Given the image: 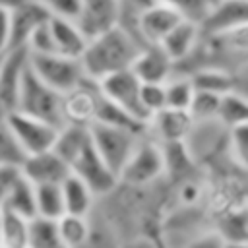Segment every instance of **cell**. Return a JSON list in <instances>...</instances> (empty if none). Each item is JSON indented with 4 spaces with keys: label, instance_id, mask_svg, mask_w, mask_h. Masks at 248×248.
Returning a JSON list of instances; mask_svg holds the SVG:
<instances>
[{
    "label": "cell",
    "instance_id": "6da1fadb",
    "mask_svg": "<svg viewBox=\"0 0 248 248\" xmlns=\"http://www.w3.org/2000/svg\"><path fill=\"white\" fill-rule=\"evenodd\" d=\"M143 46L145 45H141L124 27L116 25L89 39L79 60L85 76L93 81H99L114 72L132 68L136 56Z\"/></svg>",
    "mask_w": 248,
    "mask_h": 248
},
{
    "label": "cell",
    "instance_id": "7a4b0ae2",
    "mask_svg": "<svg viewBox=\"0 0 248 248\" xmlns=\"http://www.w3.org/2000/svg\"><path fill=\"white\" fill-rule=\"evenodd\" d=\"M25 114L37 116L41 120H46L54 126H64L62 116V93L52 89L48 83H45L27 64V70L23 74L19 97H17V108Z\"/></svg>",
    "mask_w": 248,
    "mask_h": 248
},
{
    "label": "cell",
    "instance_id": "3957f363",
    "mask_svg": "<svg viewBox=\"0 0 248 248\" xmlns=\"http://www.w3.org/2000/svg\"><path fill=\"white\" fill-rule=\"evenodd\" d=\"M165 172H167V165H165L163 145L157 140H153L147 132H143L132 155L128 157L126 165L122 167L118 178L120 182L132 186H151L163 180Z\"/></svg>",
    "mask_w": 248,
    "mask_h": 248
},
{
    "label": "cell",
    "instance_id": "277c9868",
    "mask_svg": "<svg viewBox=\"0 0 248 248\" xmlns=\"http://www.w3.org/2000/svg\"><path fill=\"white\" fill-rule=\"evenodd\" d=\"M184 145L192 159L203 169L213 161L229 155V124L223 118L194 120Z\"/></svg>",
    "mask_w": 248,
    "mask_h": 248
},
{
    "label": "cell",
    "instance_id": "5b68a950",
    "mask_svg": "<svg viewBox=\"0 0 248 248\" xmlns=\"http://www.w3.org/2000/svg\"><path fill=\"white\" fill-rule=\"evenodd\" d=\"M89 130H91V140L95 149L116 174H120L122 167L126 165L128 157L138 145L141 134L145 132V130L140 132V130L116 126V124H105V122H93Z\"/></svg>",
    "mask_w": 248,
    "mask_h": 248
},
{
    "label": "cell",
    "instance_id": "8992f818",
    "mask_svg": "<svg viewBox=\"0 0 248 248\" xmlns=\"http://www.w3.org/2000/svg\"><path fill=\"white\" fill-rule=\"evenodd\" d=\"M29 66L45 83H48L52 89L60 93H66L78 87L83 79H87L79 58L64 56L58 52H46V54L29 52Z\"/></svg>",
    "mask_w": 248,
    "mask_h": 248
},
{
    "label": "cell",
    "instance_id": "52a82bcc",
    "mask_svg": "<svg viewBox=\"0 0 248 248\" xmlns=\"http://www.w3.org/2000/svg\"><path fill=\"white\" fill-rule=\"evenodd\" d=\"M10 130L14 132L17 143L25 151V155H35L43 153L54 147L56 136H58V126L41 120L37 116L25 114L21 110H12L6 118Z\"/></svg>",
    "mask_w": 248,
    "mask_h": 248
},
{
    "label": "cell",
    "instance_id": "ba28073f",
    "mask_svg": "<svg viewBox=\"0 0 248 248\" xmlns=\"http://www.w3.org/2000/svg\"><path fill=\"white\" fill-rule=\"evenodd\" d=\"M99 91L112 101L114 105H118L120 108H124L126 112H130L132 116H136L141 122H147V112L141 107V99H140V89H141V81L140 78L132 72V68L128 70H120L114 72L103 79L97 81Z\"/></svg>",
    "mask_w": 248,
    "mask_h": 248
},
{
    "label": "cell",
    "instance_id": "9c48e42d",
    "mask_svg": "<svg viewBox=\"0 0 248 248\" xmlns=\"http://www.w3.org/2000/svg\"><path fill=\"white\" fill-rule=\"evenodd\" d=\"M72 172L78 174L83 182L89 184V188L97 194V198L108 194L110 190L116 188V184L120 182L118 174L108 167V163L99 155V151L93 145V140L89 141V145L76 157V161L70 165Z\"/></svg>",
    "mask_w": 248,
    "mask_h": 248
},
{
    "label": "cell",
    "instance_id": "30bf717a",
    "mask_svg": "<svg viewBox=\"0 0 248 248\" xmlns=\"http://www.w3.org/2000/svg\"><path fill=\"white\" fill-rule=\"evenodd\" d=\"M101 91L97 81L83 79L78 87L62 93V116L64 124H83L91 126L97 116Z\"/></svg>",
    "mask_w": 248,
    "mask_h": 248
},
{
    "label": "cell",
    "instance_id": "8fae6325",
    "mask_svg": "<svg viewBox=\"0 0 248 248\" xmlns=\"http://www.w3.org/2000/svg\"><path fill=\"white\" fill-rule=\"evenodd\" d=\"M192 126H194V116L190 114V110L165 107L149 116L145 124V132L161 145H167V143L184 141Z\"/></svg>",
    "mask_w": 248,
    "mask_h": 248
},
{
    "label": "cell",
    "instance_id": "7c38bea8",
    "mask_svg": "<svg viewBox=\"0 0 248 248\" xmlns=\"http://www.w3.org/2000/svg\"><path fill=\"white\" fill-rule=\"evenodd\" d=\"M182 19L184 16L176 8L155 0L138 12V35L143 45H159L167 33Z\"/></svg>",
    "mask_w": 248,
    "mask_h": 248
},
{
    "label": "cell",
    "instance_id": "4fadbf2b",
    "mask_svg": "<svg viewBox=\"0 0 248 248\" xmlns=\"http://www.w3.org/2000/svg\"><path fill=\"white\" fill-rule=\"evenodd\" d=\"M29 64V48H10L0 58V103L8 112L17 108V97L23 81V74Z\"/></svg>",
    "mask_w": 248,
    "mask_h": 248
},
{
    "label": "cell",
    "instance_id": "5bb4252c",
    "mask_svg": "<svg viewBox=\"0 0 248 248\" xmlns=\"http://www.w3.org/2000/svg\"><path fill=\"white\" fill-rule=\"evenodd\" d=\"M122 0H79V14L76 17L87 39H93L118 25Z\"/></svg>",
    "mask_w": 248,
    "mask_h": 248
},
{
    "label": "cell",
    "instance_id": "9a60e30c",
    "mask_svg": "<svg viewBox=\"0 0 248 248\" xmlns=\"http://www.w3.org/2000/svg\"><path fill=\"white\" fill-rule=\"evenodd\" d=\"M50 10L37 0H23L10 10V48L27 46L33 31L50 19Z\"/></svg>",
    "mask_w": 248,
    "mask_h": 248
},
{
    "label": "cell",
    "instance_id": "2e32d148",
    "mask_svg": "<svg viewBox=\"0 0 248 248\" xmlns=\"http://www.w3.org/2000/svg\"><path fill=\"white\" fill-rule=\"evenodd\" d=\"M21 172L35 186L39 184H62V180L72 172L70 165L54 151H43L35 155H27L21 163Z\"/></svg>",
    "mask_w": 248,
    "mask_h": 248
},
{
    "label": "cell",
    "instance_id": "e0dca14e",
    "mask_svg": "<svg viewBox=\"0 0 248 248\" xmlns=\"http://www.w3.org/2000/svg\"><path fill=\"white\" fill-rule=\"evenodd\" d=\"M248 23V0H217L200 21L203 35H215Z\"/></svg>",
    "mask_w": 248,
    "mask_h": 248
},
{
    "label": "cell",
    "instance_id": "ac0fdd59",
    "mask_svg": "<svg viewBox=\"0 0 248 248\" xmlns=\"http://www.w3.org/2000/svg\"><path fill=\"white\" fill-rule=\"evenodd\" d=\"M132 72L140 78V81L165 83L174 74V62L161 48V45H145L136 56Z\"/></svg>",
    "mask_w": 248,
    "mask_h": 248
},
{
    "label": "cell",
    "instance_id": "d6986e66",
    "mask_svg": "<svg viewBox=\"0 0 248 248\" xmlns=\"http://www.w3.org/2000/svg\"><path fill=\"white\" fill-rule=\"evenodd\" d=\"M48 27H50V35H52V41H54V50L58 54L72 56V58H81L89 39L81 31V27L78 25L76 19L52 14L50 19H48Z\"/></svg>",
    "mask_w": 248,
    "mask_h": 248
},
{
    "label": "cell",
    "instance_id": "ffe728a7",
    "mask_svg": "<svg viewBox=\"0 0 248 248\" xmlns=\"http://www.w3.org/2000/svg\"><path fill=\"white\" fill-rule=\"evenodd\" d=\"M200 41H202V27H200V23L194 21V19L184 17L182 21H178L167 33V37L159 45L172 58V62L178 64L182 60H186L196 50Z\"/></svg>",
    "mask_w": 248,
    "mask_h": 248
},
{
    "label": "cell",
    "instance_id": "44dd1931",
    "mask_svg": "<svg viewBox=\"0 0 248 248\" xmlns=\"http://www.w3.org/2000/svg\"><path fill=\"white\" fill-rule=\"evenodd\" d=\"M62 196H64V207L66 213H76V215H89L95 205H97V194L89 188L87 182H83L78 174L70 172L62 184Z\"/></svg>",
    "mask_w": 248,
    "mask_h": 248
},
{
    "label": "cell",
    "instance_id": "7402d4cb",
    "mask_svg": "<svg viewBox=\"0 0 248 248\" xmlns=\"http://www.w3.org/2000/svg\"><path fill=\"white\" fill-rule=\"evenodd\" d=\"M91 141V130L89 126L83 124H64L58 130L56 141H54V151L68 163L72 165L76 157L89 145Z\"/></svg>",
    "mask_w": 248,
    "mask_h": 248
},
{
    "label": "cell",
    "instance_id": "603a6c76",
    "mask_svg": "<svg viewBox=\"0 0 248 248\" xmlns=\"http://www.w3.org/2000/svg\"><path fill=\"white\" fill-rule=\"evenodd\" d=\"M89 234L81 248H120L122 234L116 231V227L97 209L89 213Z\"/></svg>",
    "mask_w": 248,
    "mask_h": 248
},
{
    "label": "cell",
    "instance_id": "cb8c5ba5",
    "mask_svg": "<svg viewBox=\"0 0 248 248\" xmlns=\"http://www.w3.org/2000/svg\"><path fill=\"white\" fill-rule=\"evenodd\" d=\"M188 76L192 78L194 87L200 91L229 95L234 89V74L219 66H202Z\"/></svg>",
    "mask_w": 248,
    "mask_h": 248
},
{
    "label": "cell",
    "instance_id": "d4e9b609",
    "mask_svg": "<svg viewBox=\"0 0 248 248\" xmlns=\"http://www.w3.org/2000/svg\"><path fill=\"white\" fill-rule=\"evenodd\" d=\"M2 209H10L14 213H19L27 219L37 217V194H35V184L27 180L21 172L19 180L14 184L12 192L8 194Z\"/></svg>",
    "mask_w": 248,
    "mask_h": 248
},
{
    "label": "cell",
    "instance_id": "484cf974",
    "mask_svg": "<svg viewBox=\"0 0 248 248\" xmlns=\"http://www.w3.org/2000/svg\"><path fill=\"white\" fill-rule=\"evenodd\" d=\"M213 227L227 242H248V205L219 215L213 221Z\"/></svg>",
    "mask_w": 248,
    "mask_h": 248
},
{
    "label": "cell",
    "instance_id": "4316f807",
    "mask_svg": "<svg viewBox=\"0 0 248 248\" xmlns=\"http://www.w3.org/2000/svg\"><path fill=\"white\" fill-rule=\"evenodd\" d=\"M29 244V219L14 213L10 209H2V242L6 248H27Z\"/></svg>",
    "mask_w": 248,
    "mask_h": 248
},
{
    "label": "cell",
    "instance_id": "83f0119b",
    "mask_svg": "<svg viewBox=\"0 0 248 248\" xmlns=\"http://www.w3.org/2000/svg\"><path fill=\"white\" fill-rule=\"evenodd\" d=\"M27 248H66L62 244L56 219L33 217L29 219V244Z\"/></svg>",
    "mask_w": 248,
    "mask_h": 248
},
{
    "label": "cell",
    "instance_id": "f1b7e54d",
    "mask_svg": "<svg viewBox=\"0 0 248 248\" xmlns=\"http://www.w3.org/2000/svg\"><path fill=\"white\" fill-rule=\"evenodd\" d=\"M58 232L62 238V244L66 248H81L89 234V215H76V213H64L56 219Z\"/></svg>",
    "mask_w": 248,
    "mask_h": 248
},
{
    "label": "cell",
    "instance_id": "f546056e",
    "mask_svg": "<svg viewBox=\"0 0 248 248\" xmlns=\"http://www.w3.org/2000/svg\"><path fill=\"white\" fill-rule=\"evenodd\" d=\"M35 194H37V215L58 219L66 213L60 184H39L35 186Z\"/></svg>",
    "mask_w": 248,
    "mask_h": 248
},
{
    "label": "cell",
    "instance_id": "4dcf8cb0",
    "mask_svg": "<svg viewBox=\"0 0 248 248\" xmlns=\"http://www.w3.org/2000/svg\"><path fill=\"white\" fill-rule=\"evenodd\" d=\"M167 107L172 108H190L192 99L196 95V87L194 81L188 74H172L167 81Z\"/></svg>",
    "mask_w": 248,
    "mask_h": 248
},
{
    "label": "cell",
    "instance_id": "1f68e13d",
    "mask_svg": "<svg viewBox=\"0 0 248 248\" xmlns=\"http://www.w3.org/2000/svg\"><path fill=\"white\" fill-rule=\"evenodd\" d=\"M223 99L225 95L211 93V91H200L196 89V95L190 105V114L194 120H209V118H221L223 110Z\"/></svg>",
    "mask_w": 248,
    "mask_h": 248
},
{
    "label": "cell",
    "instance_id": "d6a6232c",
    "mask_svg": "<svg viewBox=\"0 0 248 248\" xmlns=\"http://www.w3.org/2000/svg\"><path fill=\"white\" fill-rule=\"evenodd\" d=\"M229 153L238 165L248 169V120L229 126Z\"/></svg>",
    "mask_w": 248,
    "mask_h": 248
},
{
    "label": "cell",
    "instance_id": "836d02e7",
    "mask_svg": "<svg viewBox=\"0 0 248 248\" xmlns=\"http://www.w3.org/2000/svg\"><path fill=\"white\" fill-rule=\"evenodd\" d=\"M25 151L17 143L8 122H0V165H19L25 161Z\"/></svg>",
    "mask_w": 248,
    "mask_h": 248
},
{
    "label": "cell",
    "instance_id": "e575fe53",
    "mask_svg": "<svg viewBox=\"0 0 248 248\" xmlns=\"http://www.w3.org/2000/svg\"><path fill=\"white\" fill-rule=\"evenodd\" d=\"M140 99H141V107H143V110L147 112V116H151L153 112L165 108V107H167V87H165V83L141 81ZM147 120H149V118H147Z\"/></svg>",
    "mask_w": 248,
    "mask_h": 248
},
{
    "label": "cell",
    "instance_id": "d590c367",
    "mask_svg": "<svg viewBox=\"0 0 248 248\" xmlns=\"http://www.w3.org/2000/svg\"><path fill=\"white\" fill-rule=\"evenodd\" d=\"M221 118L229 126L234 124V122H240V120H248V99H244V97H240L236 93L225 95Z\"/></svg>",
    "mask_w": 248,
    "mask_h": 248
},
{
    "label": "cell",
    "instance_id": "8d00e7d4",
    "mask_svg": "<svg viewBox=\"0 0 248 248\" xmlns=\"http://www.w3.org/2000/svg\"><path fill=\"white\" fill-rule=\"evenodd\" d=\"M159 2H165L172 8H176L184 17L188 19H194V21H202L209 10V2L207 0H159Z\"/></svg>",
    "mask_w": 248,
    "mask_h": 248
},
{
    "label": "cell",
    "instance_id": "74e56055",
    "mask_svg": "<svg viewBox=\"0 0 248 248\" xmlns=\"http://www.w3.org/2000/svg\"><path fill=\"white\" fill-rule=\"evenodd\" d=\"M27 48H29V52H35V54L56 52V50H54V41H52V35H50L48 21H45L43 25H39V27L33 31V35H31L29 41H27Z\"/></svg>",
    "mask_w": 248,
    "mask_h": 248
},
{
    "label": "cell",
    "instance_id": "f35d334b",
    "mask_svg": "<svg viewBox=\"0 0 248 248\" xmlns=\"http://www.w3.org/2000/svg\"><path fill=\"white\" fill-rule=\"evenodd\" d=\"M19 176H21L19 165H0V209H2L8 194L12 192L14 184L19 180Z\"/></svg>",
    "mask_w": 248,
    "mask_h": 248
},
{
    "label": "cell",
    "instance_id": "ab89813d",
    "mask_svg": "<svg viewBox=\"0 0 248 248\" xmlns=\"http://www.w3.org/2000/svg\"><path fill=\"white\" fill-rule=\"evenodd\" d=\"M178 248H225V240L215 229H209V231L190 238L188 242H184Z\"/></svg>",
    "mask_w": 248,
    "mask_h": 248
},
{
    "label": "cell",
    "instance_id": "60d3db41",
    "mask_svg": "<svg viewBox=\"0 0 248 248\" xmlns=\"http://www.w3.org/2000/svg\"><path fill=\"white\" fill-rule=\"evenodd\" d=\"M37 2L46 6L50 10V14H54V16H64V17L76 19L79 14V0H37Z\"/></svg>",
    "mask_w": 248,
    "mask_h": 248
},
{
    "label": "cell",
    "instance_id": "b9f144b4",
    "mask_svg": "<svg viewBox=\"0 0 248 248\" xmlns=\"http://www.w3.org/2000/svg\"><path fill=\"white\" fill-rule=\"evenodd\" d=\"M120 248H165V244L161 242L159 234L140 232V234H132V236L124 238Z\"/></svg>",
    "mask_w": 248,
    "mask_h": 248
},
{
    "label": "cell",
    "instance_id": "7bdbcfd3",
    "mask_svg": "<svg viewBox=\"0 0 248 248\" xmlns=\"http://www.w3.org/2000/svg\"><path fill=\"white\" fill-rule=\"evenodd\" d=\"M10 50V10L0 8V58Z\"/></svg>",
    "mask_w": 248,
    "mask_h": 248
},
{
    "label": "cell",
    "instance_id": "ee69618b",
    "mask_svg": "<svg viewBox=\"0 0 248 248\" xmlns=\"http://www.w3.org/2000/svg\"><path fill=\"white\" fill-rule=\"evenodd\" d=\"M232 93L248 99V68H244L242 72L234 74V89Z\"/></svg>",
    "mask_w": 248,
    "mask_h": 248
},
{
    "label": "cell",
    "instance_id": "f6af8a7d",
    "mask_svg": "<svg viewBox=\"0 0 248 248\" xmlns=\"http://www.w3.org/2000/svg\"><path fill=\"white\" fill-rule=\"evenodd\" d=\"M124 4H128V6H132V8H138V10H141V8H145V6H149V4H153L155 0H122Z\"/></svg>",
    "mask_w": 248,
    "mask_h": 248
},
{
    "label": "cell",
    "instance_id": "bcb514c9",
    "mask_svg": "<svg viewBox=\"0 0 248 248\" xmlns=\"http://www.w3.org/2000/svg\"><path fill=\"white\" fill-rule=\"evenodd\" d=\"M23 0H0V8H4V10H12V8H16V6H19Z\"/></svg>",
    "mask_w": 248,
    "mask_h": 248
},
{
    "label": "cell",
    "instance_id": "7dc6e473",
    "mask_svg": "<svg viewBox=\"0 0 248 248\" xmlns=\"http://www.w3.org/2000/svg\"><path fill=\"white\" fill-rule=\"evenodd\" d=\"M225 248H248V242H240V240L227 242V240H225Z\"/></svg>",
    "mask_w": 248,
    "mask_h": 248
},
{
    "label": "cell",
    "instance_id": "c3c4849f",
    "mask_svg": "<svg viewBox=\"0 0 248 248\" xmlns=\"http://www.w3.org/2000/svg\"><path fill=\"white\" fill-rule=\"evenodd\" d=\"M8 114H10V112H8V110L4 108V105L0 103V122H4V120L8 118Z\"/></svg>",
    "mask_w": 248,
    "mask_h": 248
},
{
    "label": "cell",
    "instance_id": "681fc988",
    "mask_svg": "<svg viewBox=\"0 0 248 248\" xmlns=\"http://www.w3.org/2000/svg\"><path fill=\"white\" fill-rule=\"evenodd\" d=\"M0 242H2V209H0Z\"/></svg>",
    "mask_w": 248,
    "mask_h": 248
},
{
    "label": "cell",
    "instance_id": "f907efd6",
    "mask_svg": "<svg viewBox=\"0 0 248 248\" xmlns=\"http://www.w3.org/2000/svg\"><path fill=\"white\" fill-rule=\"evenodd\" d=\"M207 2H209V6H211V4H215V2H217V0H207Z\"/></svg>",
    "mask_w": 248,
    "mask_h": 248
},
{
    "label": "cell",
    "instance_id": "816d5d0a",
    "mask_svg": "<svg viewBox=\"0 0 248 248\" xmlns=\"http://www.w3.org/2000/svg\"><path fill=\"white\" fill-rule=\"evenodd\" d=\"M0 248H6V246H0Z\"/></svg>",
    "mask_w": 248,
    "mask_h": 248
}]
</instances>
